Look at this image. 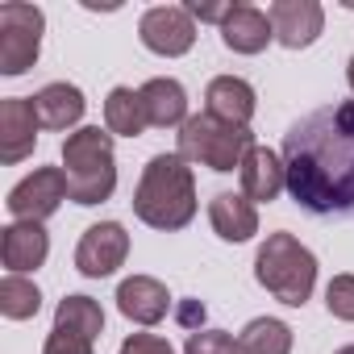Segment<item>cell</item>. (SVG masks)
<instances>
[{"mask_svg":"<svg viewBox=\"0 0 354 354\" xmlns=\"http://www.w3.org/2000/svg\"><path fill=\"white\" fill-rule=\"evenodd\" d=\"M346 80H350V88H354V59H350V67H346Z\"/></svg>","mask_w":354,"mask_h":354,"instance_id":"30","label":"cell"},{"mask_svg":"<svg viewBox=\"0 0 354 354\" xmlns=\"http://www.w3.org/2000/svg\"><path fill=\"white\" fill-rule=\"evenodd\" d=\"M129 254V234L121 221H100L92 230H84L80 246H75V271L88 279H104L113 275Z\"/></svg>","mask_w":354,"mask_h":354,"instance_id":"9","label":"cell"},{"mask_svg":"<svg viewBox=\"0 0 354 354\" xmlns=\"http://www.w3.org/2000/svg\"><path fill=\"white\" fill-rule=\"evenodd\" d=\"M34 104H38V121L46 129H71L88 109V100H84V92L75 84H46L34 96Z\"/></svg>","mask_w":354,"mask_h":354,"instance_id":"19","label":"cell"},{"mask_svg":"<svg viewBox=\"0 0 354 354\" xmlns=\"http://www.w3.org/2000/svg\"><path fill=\"white\" fill-rule=\"evenodd\" d=\"M133 217L150 230H184L196 217V175L180 154H154L133 188Z\"/></svg>","mask_w":354,"mask_h":354,"instance_id":"2","label":"cell"},{"mask_svg":"<svg viewBox=\"0 0 354 354\" xmlns=\"http://www.w3.org/2000/svg\"><path fill=\"white\" fill-rule=\"evenodd\" d=\"M271 17V30H275V42L288 46V50H304L321 38L325 30V9L317 0H275L267 9Z\"/></svg>","mask_w":354,"mask_h":354,"instance_id":"11","label":"cell"},{"mask_svg":"<svg viewBox=\"0 0 354 354\" xmlns=\"http://www.w3.org/2000/svg\"><path fill=\"white\" fill-rule=\"evenodd\" d=\"M205 113L230 121V125H250L254 117V88L242 75H217L205 88Z\"/></svg>","mask_w":354,"mask_h":354,"instance_id":"16","label":"cell"},{"mask_svg":"<svg viewBox=\"0 0 354 354\" xmlns=\"http://www.w3.org/2000/svg\"><path fill=\"white\" fill-rule=\"evenodd\" d=\"M184 9L192 13V21H217V26H225L230 13H234V0H230V5H201V0H188Z\"/></svg>","mask_w":354,"mask_h":354,"instance_id":"28","label":"cell"},{"mask_svg":"<svg viewBox=\"0 0 354 354\" xmlns=\"http://www.w3.org/2000/svg\"><path fill=\"white\" fill-rule=\"evenodd\" d=\"M63 175L71 201L92 209L104 205L117 188V154H113V133L100 125H84L75 133H67L63 142Z\"/></svg>","mask_w":354,"mask_h":354,"instance_id":"3","label":"cell"},{"mask_svg":"<svg viewBox=\"0 0 354 354\" xmlns=\"http://www.w3.org/2000/svg\"><path fill=\"white\" fill-rule=\"evenodd\" d=\"M254 150V133L250 125H230L213 113H196L180 125V154L184 162H201L209 171H238L242 158Z\"/></svg>","mask_w":354,"mask_h":354,"instance_id":"5","label":"cell"},{"mask_svg":"<svg viewBox=\"0 0 354 354\" xmlns=\"http://www.w3.org/2000/svg\"><path fill=\"white\" fill-rule=\"evenodd\" d=\"M238 354H292V329L279 317H254L238 333Z\"/></svg>","mask_w":354,"mask_h":354,"instance_id":"22","label":"cell"},{"mask_svg":"<svg viewBox=\"0 0 354 354\" xmlns=\"http://www.w3.org/2000/svg\"><path fill=\"white\" fill-rule=\"evenodd\" d=\"M138 92H142V104H146V121L154 129H171V125H184L188 121V92H184L180 80L158 75V80L142 84Z\"/></svg>","mask_w":354,"mask_h":354,"instance_id":"18","label":"cell"},{"mask_svg":"<svg viewBox=\"0 0 354 354\" xmlns=\"http://www.w3.org/2000/svg\"><path fill=\"white\" fill-rule=\"evenodd\" d=\"M184 354H238V342L225 329H196V333H188Z\"/></svg>","mask_w":354,"mask_h":354,"instance_id":"25","label":"cell"},{"mask_svg":"<svg viewBox=\"0 0 354 354\" xmlns=\"http://www.w3.org/2000/svg\"><path fill=\"white\" fill-rule=\"evenodd\" d=\"M117 308L133 325H158L171 313V296H167V288L154 275H129L117 288Z\"/></svg>","mask_w":354,"mask_h":354,"instance_id":"14","label":"cell"},{"mask_svg":"<svg viewBox=\"0 0 354 354\" xmlns=\"http://www.w3.org/2000/svg\"><path fill=\"white\" fill-rule=\"evenodd\" d=\"M146 104H142V92L133 88H113L109 100H104V129L117 133V138H138L146 129Z\"/></svg>","mask_w":354,"mask_h":354,"instance_id":"20","label":"cell"},{"mask_svg":"<svg viewBox=\"0 0 354 354\" xmlns=\"http://www.w3.org/2000/svg\"><path fill=\"white\" fill-rule=\"evenodd\" d=\"M209 221L221 242H250L259 234V209L242 192H217L209 205Z\"/></svg>","mask_w":354,"mask_h":354,"instance_id":"15","label":"cell"},{"mask_svg":"<svg viewBox=\"0 0 354 354\" xmlns=\"http://www.w3.org/2000/svg\"><path fill=\"white\" fill-rule=\"evenodd\" d=\"M271 38H275L271 17H267L263 9H254V5H234L230 21L221 26V42H225L234 55H259V50H267Z\"/></svg>","mask_w":354,"mask_h":354,"instance_id":"17","label":"cell"},{"mask_svg":"<svg viewBox=\"0 0 354 354\" xmlns=\"http://www.w3.org/2000/svg\"><path fill=\"white\" fill-rule=\"evenodd\" d=\"M325 308L337 321H354V275H333L325 288Z\"/></svg>","mask_w":354,"mask_h":354,"instance_id":"24","label":"cell"},{"mask_svg":"<svg viewBox=\"0 0 354 354\" xmlns=\"http://www.w3.org/2000/svg\"><path fill=\"white\" fill-rule=\"evenodd\" d=\"M38 104L34 96H5L0 100V162H21L38 146Z\"/></svg>","mask_w":354,"mask_h":354,"instance_id":"10","label":"cell"},{"mask_svg":"<svg viewBox=\"0 0 354 354\" xmlns=\"http://www.w3.org/2000/svg\"><path fill=\"white\" fill-rule=\"evenodd\" d=\"M42 354H92V342L80 337V333H67V329H55L46 337V350Z\"/></svg>","mask_w":354,"mask_h":354,"instance_id":"27","label":"cell"},{"mask_svg":"<svg viewBox=\"0 0 354 354\" xmlns=\"http://www.w3.org/2000/svg\"><path fill=\"white\" fill-rule=\"evenodd\" d=\"M238 175H242V196L254 201V205H271V201H279V192L288 188L283 158H279L275 150H267V146H254V150L242 158Z\"/></svg>","mask_w":354,"mask_h":354,"instance_id":"13","label":"cell"},{"mask_svg":"<svg viewBox=\"0 0 354 354\" xmlns=\"http://www.w3.org/2000/svg\"><path fill=\"white\" fill-rule=\"evenodd\" d=\"M117 354H175V350H171V342L158 337V333H129Z\"/></svg>","mask_w":354,"mask_h":354,"instance_id":"26","label":"cell"},{"mask_svg":"<svg viewBox=\"0 0 354 354\" xmlns=\"http://www.w3.org/2000/svg\"><path fill=\"white\" fill-rule=\"evenodd\" d=\"M138 38H142L146 50H154L162 59H180L196 42V21H192V13L184 5H158V9H146L142 13Z\"/></svg>","mask_w":354,"mask_h":354,"instance_id":"7","label":"cell"},{"mask_svg":"<svg viewBox=\"0 0 354 354\" xmlns=\"http://www.w3.org/2000/svg\"><path fill=\"white\" fill-rule=\"evenodd\" d=\"M42 30H46V17L38 5H21V0L0 5V75L13 80L38 63Z\"/></svg>","mask_w":354,"mask_h":354,"instance_id":"6","label":"cell"},{"mask_svg":"<svg viewBox=\"0 0 354 354\" xmlns=\"http://www.w3.org/2000/svg\"><path fill=\"white\" fill-rule=\"evenodd\" d=\"M337 354H354V346H342V350H337Z\"/></svg>","mask_w":354,"mask_h":354,"instance_id":"31","label":"cell"},{"mask_svg":"<svg viewBox=\"0 0 354 354\" xmlns=\"http://www.w3.org/2000/svg\"><path fill=\"white\" fill-rule=\"evenodd\" d=\"M50 254V238L42 230V221H13L0 230V263L9 267V275H26L38 271Z\"/></svg>","mask_w":354,"mask_h":354,"instance_id":"12","label":"cell"},{"mask_svg":"<svg viewBox=\"0 0 354 354\" xmlns=\"http://www.w3.org/2000/svg\"><path fill=\"white\" fill-rule=\"evenodd\" d=\"M71 196L67 188V175L63 167H38L34 175H26V180L9 192V213L17 221H46L50 213H59V205Z\"/></svg>","mask_w":354,"mask_h":354,"instance_id":"8","label":"cell"},{"mask_svg":"<svg viewBox=\"0 0 354 354\" xmlns=\"http://www.w3.org/2000/svg\"><path fill=\"white\" fill-rule=\"evenodd\" d=\"M38 308H42V292L34 279H26V275L0 279V313L9 321H30V317H38Z\"/></svg>","mask_w":354,"mask_h":354,"instance_id":"23","label":"cell"},{"mask_svg":"<svg viewBox=\"0 0 354 354\" xmlns=\"http://www.w3.org/2000/svg\"><path fill=\"white\" fill-rule=\"evenodd\" d=\"M254 279L288 308L308 304L317 288V259L308 246H300L292 234H267V242L254 254Z\"/></svg>","mask_w":354,"mask_h":354,"instance_id":"4","label":"cell"},{"mask_svg":"<svg viewBox=\"0 0 354 354\" xmlns=\"http://www.w3.org/2000/svg\"><path fill=\"white\" fill-rule=\"evenodd\" d=\"M180 321H184V325L196 333V325L205 321V304H201V300H188V304H180Z\"/></svg>","mask_w":354,"mask_h":354,"instance_id":"29","label":"cell"},{"mask_svg":"<svg viewBox=\"0 0 354 354\" xmlns=\"http://www.w3.org/2000/svg\"><path fill=\"white\" fill-rule=\"evenodd\" d=\"M292 201L321 221L354 217V100L304 113L283 133Z\"/></svg>","mask_w":354,"mask_h":354,"instance_id":"1","label":"cell"},{"mask_svg":"<svg viewBox=\"0 0 354 354\" xmlns=\"http://www.w3.org/2000/svg\"><path fill=\"white\" fill-rule=\"evenodd\" d=\"M55 329H67V333H80V337L96 342L104 333V313L92 296H63L59 308H55Z\"/></svg>","mask_w":354,"mask_h":354,"instance_id":"21","label":"cell"}]
</instances>
